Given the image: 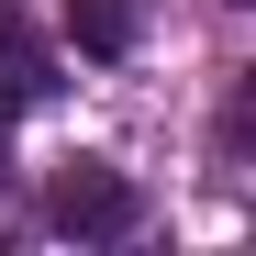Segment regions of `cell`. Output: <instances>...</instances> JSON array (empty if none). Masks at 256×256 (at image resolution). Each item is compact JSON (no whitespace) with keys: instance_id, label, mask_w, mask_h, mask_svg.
<instances>
[{"instance_id":"2","label":"cell","mask_w":256,"mask_h":256,"mask_svg":"<svg viewBox=\"0 0 256 256\" xmlns=\"http://www.w3.org/2000/svg\"><path fill=\"white\" fill-rule=\"evenodd\" d=\"M34 100H56V56H45V34L0 0V122H22Z\"/></svg>"},{"instance_id":"1","label":"cell","mask_w":256,"mask_h":256,"mask_svg":"<svg viewBox=\"0 0 256 256\" xmlns=\"http://www.w3.org/2000/svg\"><path fill=\"white\" fill-rule=\"evenodd\" d=\"M45 223H56V234H78V245H122V234L145 223V190L122 178V167H90V156H78V167H56Z\"/></svg>"},{"instance_id":"3","label":"cell","mask_w":256,"mask_h":256,"mask_svg":"<svg viewBox=\"0 0 256 256\" xmlns=\"http://www.w3.org/2000/svg\"><path fill=\"white\" fill-rule=\"evenodd\" d=\"M67 34H78V56H134L145 12L134 0H67Z\"/></svg>"}]
</instances>
